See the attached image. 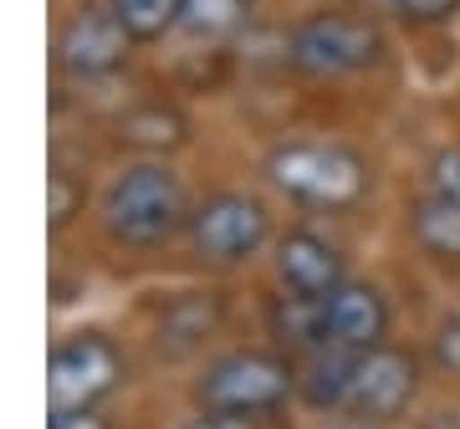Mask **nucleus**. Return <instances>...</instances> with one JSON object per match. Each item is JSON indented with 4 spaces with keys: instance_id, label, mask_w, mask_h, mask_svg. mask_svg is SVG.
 <instances>
[{
    "instance_id": "13",
    "label": "nucleus",
    "mask_w": 460,
    "mask_h": 429,
    "mask_svg": "<svg viewBox=\"0 0 460 429\" xmlns=\"http://www.w3.org/2000/svg\"><path fill=\"white\" fill-rule=\"evenodd\" d=\"M118 138H128L138 149H180L184 144V118L164 102H148L118 118Z\"/></svg>"
},
{
    "instance_id": "5",
    "label": "nucleus",
    "mask_w": 460,
    "mask_h": 429,
    "mask_svg": "<svg viewBox=\"0 0 460 429\" xmlns=\"http://www.w3.org/2000/svg\"><path fill=\"white\" fill-rule=\"evenodd\" d=\"M190 250H195L205 266H220V271H235V266L256 261L271 241V210L266 199L246 195V189H220L205 205L190 210Z\"/></svg>"
},
{
    "instance_id": "1",
    "label": "nucleus",
    "mask_w": 460,
    "mask_h": 429,
    "mask_svg": "<svg viewBox=\"0 0 460 429\" xmlns=\"http://www.w3.org/2000/svg\"><path fill=\"white\" fill-rule=\"evenodd\" d=\"M190 225V195L184 179L164 159L123 164L102 189V231L128 250H154L174 241Z\"/></svg>"
},
{
    "instance_id": "2",
    "label": "nucleus",
    "mask_w": 460,
    "mask_h": 429,
    "mask_svg": "<svg viewBox=\"0 0 460 429\" xmlns=\"http://www.w3.org/2000/svg\"><path fill=\"white\" fill-rule=\"evenodd\" d=\"M266 179L313 210H353L368 195V164L338 138H296L266 159Z\"/></svg>"
},
{
    "instance_id": "18",
    "label": "nucleus",
    "mask_w": 460,
    "mask_h": 429,
    "mask_svg": "<svg viewBox=\"0 0 460 429\" xmlns=\"http://www.w3.org/2000/svg\"><path fill=\"white\" fill-rule=\"evenodd\" d=\"M429 363L440 368L445 379H460V312L435 322V332H429Z\"/></svg>"
},
{
    "instance_id": "16",
    "label": "nucleus",
    "mask_w": 460,
    "mask_h": 429,
    "mask_svg": "<svg viewBox=\"0 0 460 429\" xmlns=\"http://www.w3.org/2000/svg\"><path fill=\"white\" fill-rule=\"evenodd\" d=\"M246 21V0H180V26L199 41H220Z\"/></svg>"
},
{
    "instance_id": "11",
    "label": "nucleus",
    "mask_w": 460,
    "mask_h": 429,
    "mask_svg": "<svg viewBox=\"0 0 460 429\" xmlns=\"http://www.w3.org/2000/svg\"><path fill=\"white\" fill-rule=\"evenodd\" d=\"M410 241L425 250L429 261L460 266V205H450V199H440V195L414 199V210H410Z\"/></svg>"
},
{
    "instance_id": "10",
    "label": "nucleus",
    "mask_w": 460,
    "mask_h": 429,
    "mask_svg": "<svg viewBox=\"0 0 460 429\" xmlns=\"http://www.w3.org/2000/svg\"><path fill=\"white\" fill-rule=\"evenodd\" d=\"M271 271H277L281 297H296V302H323L348 281L343 250L317 231L277 235V246H271Z\"/></svg>"
},
{
    "instance_id": "12",
    "label": "nucleus",
    "mask_w": 460,
    "mask_h": 429,
    "mask_svg": "<svg viewBox=\"0 0 460 429\" xmlns=\"http://www.w3.org/2000/svg\"><path fill=\"white\" fill-rule=\"evenodd\" d=\"M353 358H358V353H332V347H317V358L307 363V379H296V383H302V398H307L317 414H343V394H348Z\"/></svg>"
},
{
    "instance_id": "15",
    "label": "nucleus",
    "mask_w": 460,
    "mask_h": 429,
    "mask_svg": "<svg viewBox=\"0 0 460 429\" xmlns=\"http://www.w3.org/2000/svg\"><path fill=\"white\" fill-rule=\"evenodd\" d=\"M108 11L123 21L133 41H159L180 26V0H108Z\"/></svg>"
},
{
    "instance_id": "14",
    "label": "nucleus",
    "mask_w": 460,
    "mask_h": 429,
    "mask_svg": "<svg viewBox=\"0 0 460 429\" xmlns=\"http://www.w3.org/2000/svg\"><path fill=\"white\" fill-rule=\"evenodd\" d=\"M215 322H220V307L215 302H199V292H184V297H174L159 312V343H180V347H195L199 337H210Z\"/></svg>"
},
{
    "instance_id": "23",
    "label": "nucleus",
    "mask_w": 460,
    "mask_h": 429,
    "mask_svg": "<svg viewBox=\"0 0 460 429\" xmlns=\"http://www.w3.org/2000/svg\"><path fill=\"white\" fill-rule=\"evenodd\" d=\"M414 429H460V409H450V404H440V409H429L425 419Z\"/></svg>"
},
{
    "instance_id": "9",
    "label": "nucleus",
    "mask_w": 460,
    "mask_h": 429,
    "mask_svg": "<svg viewBox=\"0 0 460 429\" xmlns=\"http://www.w3.org/2000/svg\"><path fill=\"white\" fill-rule=\"evenodd\" d=\"M389 337V302L374 281L348 276L332 297L317 302V328L313 347H332V353H368Z\"/></svg>"
},
{
    "instance_id": "21",
    "label": "nucleus",
    "mask_w": 460,
    "mask_h": 429,
    "mask_svg": "<svg viewBox=\"0 0 460 429\" xmlns=\"http://www.w3.org/2000/svg\"><path fill=\"white\" fill-rule=\"evenodd\" d=\"M47 429H108V419L98 409H51Z\"/></svg>"
},
{
    "instance_id": "3",
    "label": "nucleus",
    "mask_w": 460,
    "mask_h": 429,
    "mask_svg": "<svg viewBox=\"0 0 460 429\" xmlns=\"http://www.w3.org/2000/svg\"><path fill=\"white\" fill-rule=\"evenodd\" d=\"M296 394V373L287 358L266 353V347H230L220 358L199 368L195 379V404L210 414H277Z\"/></svg>"
},
{
    "instance_id": "24",
    "label": "nucleus",
    "mask_w": 460,
    "mask_h": 429,
    "mask_svg": "<svg viewBox=\"0 0 460 429\" xmlns=\"http://www.w3.org/2000/svg\"><path fill=\"white\" fill-rule=\"evenodd\" d=\"M313 429H368V425H358V419H348V414H323Z\"/></svg>"
},
{
    "instance_id": "7",
    "label": "nucleus",
    "mask_w": 460,
    "mask_h": 429,
    "mask_svg": "<svg viewBox=\"0 0 460 429\" xmlns=\"http://www.w3.org/2000/svg\"><path fill=\"white\" fill-rule=\"evenodd\" d=\"M123 379V353L113 337L77 328L57 337L47 363V409H98Z\"/></svg>"
},
{
    "instance_id": "20",
    "label": "nucleus",
    "mask_w": 460,
    "mask_h": 429,
    "mask_svg": "<svg viewBox=\"0 0 460 429\" xmlns=\"http://www.w3.org/2000/svg\"><path fill=\"white\" fill-rule=\"evenodd\" d=\"M429 195L450 199V205H460V144L456 149H440L435 159H429Z\"/></svg>"
},
{
    "instance_id": "8",
    "label": "nucleus",
    "mask_w": 460,
    "mask_h": 429,
    "mask_svg": "<svg viewBox=\"0 0 460 429\" xmlns=\"http://www.w3.org/2000/svg\"><path fill=\"white\" fill-rule=\"evenodd\" d=\"M133 57V36L123 31V21L102 5H77L72 16L57 26V72L72 83H102L123 72Z\"/></svg>"
},
{
    "instance_id": "4",
    "label": "nucleus",
    "mask_w": 460,
    "mask_h": 429,
    "mask_svg": "<svg viewBox=\"0 0 460 429\" xmlns=\"http://www.w3.org/2000/svg\"><path fill=\"white\" fill-rule=\"evenodd\" d=\"M384 57V36L368 16L353 11H317V16L296 21L287 31V62L292 72L313 77V83H343L358 77Z\"/></svg>"
},
{
    "instance_id": "19",
    "label": "nucleus",
    "mask_w": 460,
    "mask_h": 429,
    "mask_svg": "<svg viewBox=\"0 0 460 429\" xmlns=\"http://www.w3.org/2000/svg\"><path fill=\"white\" fill-rule=\"evenodd\" d=\"M404 26H445V21L460 16V0H389Z\"/></svg>"
},
{
    "instance_id": "6",
    "label": "nucleus",
    "mask_w": 460,
    "mask_h": 429,
    "mask_svg": "<svg viewBox=\"0 0 460 429\" xmlns=\"http://www.w3.org/2000/svg\"><path fill=\"white\" fill-rule=\"evenodd\" d=\"M420 398V358L410 347L378 343L368 353L353 358V373H348V394H343V414L358 419L368 429L399 425L410 404Z\"/></svg>"
},
{
    "instance_id": "17",
    "label": "nucleus",
    "mask_w": 460,
    "mask_h": 429,
    "mask_svg": "<svg viewBox=\"0 0 460 429\" xmlns=\"http://www.w3.org/2000/svg\"><path fill=\"white\" fill-rule=\"evenodd\" d=\"M47 214H51V235H62L77 214H83V179H72L66 169H51L47 179Z\"/></svg>"
},
{
    "instance_id": "22",
    "label": "nucleus",
    "mask_w": 460,
    "mask_h": 429,
    "mask_svg": "<svg viewBox=\"0 0 460 429\" xmlns=\"http://www.w3.org/2000/svg\"><path fill=\"white\" fill-rule=\"evenodd\" d=\"M180 429H251V419H241V414H210V409H199L195 419H184Z\"/></svg>"
}]
</instances>
